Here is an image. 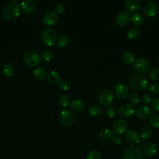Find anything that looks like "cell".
<instances>
[{
	"instance_id": "obj_1",
	"label": "cell",
	"mask_w": 159,
	"mask_h": 159,
	"mask_svg": "<svg viewBox=\"0 0 159 159\" xmlns=\"http://www.w3.org/2000/svg\"><path fill=\"white\" fill-rule=\"evenodd\" d=\"M129 86L135 91L144 90L148 84V81L146 78L140 74H135L132 75L129 81Z\"/></svg>"
},
{
	"instance_id": "obj_2",
	"label": "cell",
	"mask_w": 159,
	"mask_h": 159,
	"mask_svg": "<svg viewBox=\"0 0 159 159\" xmlns=\"http://www.w3.org/2000/svg\"><path fill=\"white\" fill-rule=\"evenodd\" d=\"M20 13V9L18 4L12 2L5 6L2 11V16L6 19L12 20L17 17Z\"/></svg>"
},
{
	"instance_id": "obj_3",
	"label": "cell",
	"mask_w": 159,
	"mask_h": 159,
	"mask_svg": "<svg viewBox=\"0 0 159 159\" xmlns=\"http://www.w3.org/2000/svg\"><path fill=\"white\" fill-rule=\"evenodd\" d=\"M124 159H142L143 154L140 148L136 145L127 147L123 153Z\"/></svg>"
},
{
	"instance_id": "obj_4",
	"label": "cell",
	"mask_w": 159,
	"mask_h": 159,
	"mask_svg": "<svg viewBox=\"0 0 159 159\" xmlns=\"http://www.w3.org/2000/svg\"><path fill=\"white\" fill-rule=\"evenodd\" d=\"M41 38L43 43L49 47H54L56 44V34L52 29H44L41 34Z\"/></svg>"
},
{
	"instance_id": "obj_5",
	"label": "cell",
	"mask_w": 159,
	"mask_h": 159,
	"mask_svg": "<svg viewBox=\"0 0 159 159\" xmlns=\"http://www.w3.org/2000/svg\"><path fill=\"white\" fill-rule=\"evenodd\" d=\"M25 63L30 66H35L37 65L40 61V57L39 54L32 50H27L23 56Z\"/></svg>"
},
{
	"instance_id": "obj_6",
	"label": "cell",
	"mask_w": 159,
	"mask_h": 159,
	"mask_svg": "<svg viewBox=\"0 0 159 159\" xmlns=\"http://www.w3.org/2000/svg\"><path fill=\"white\" fill-rule=\"evenodd\" d=\"M75 119V116L70 109H64L60 114V121L61 124L65 127L71 126L73 124Z\"/></svg>"
},
{
	"instance_id": "obj_7",
	"label": "cell",
	"mask_w": 159,
	"mask_h": 159,
	"mask_svg": "<svg viewBox=\"0 0 159 159\" xmlns=\"http://www.w3.org/2000/svg\"><path fill=\"white\" fill-rule=\"evenodd\" d=\"M144 14L148 17H153L158 13V6L153 1H147L143 7Z\"/></svg>"
},
{
	"instance_id": "obj_8",
	"label": "cell",
	"mask_w": 159,
	"mask_h": 159,
	"mask_svg": "<svg viewBox=\"0 0 159 159\" xmlns=\"http://www.w3.org/2000/svg\"><path fill=\"white\" fill-rule=\"evenodd\" d=\"M150 63L149 60L144 57L139 58L135 62L134 68L139 73H145L150 69Z\"/></svg>"
},
{
	"instance_id": "obj_9",
	"label": "cell",
	"mask_w": 159,
	"mask_h": 159,
	"mask_svg": "<svg viewBox=\"0 0 159 159\" xmlns=\"http://www.w3.org/2000/svg\"><path fill=\"white\" fill-rule=\"evenodd\" d=\"M112 129V132L116 135L124 134L128 129V123L125 120L119 119L114 122Z\"/></svg>"
},
{
	"instance_id": "obj_10",
	"label": "cell",
	"mask_w": 159,
	"mask_h": 159,
	"mask_svg": "<svg viewBox=\"0 0 159 159\" xmlns=\"http://www.w3.org/2000/svg\"><path fill=\"white\" fill-rule=\"evenodd\" d=\"M98 99L99 102L101 104L104 106H107L113 102L114 99V95L111 91L104 90L99 94Z\"/></svg>"
},
{
	"instance_id": "obj_11",
	"label": "cell",
	"mask_w": 159,
	"mask_h": 159,
	"mask_svg": "<svg viewBox=\"0 0 159 159\" xmlns=\"http://www.w3.org/2000/svg\"><path fill=\"white\" fill-rule=\"evenodd\" d=\"M135 112V106L132 104H124L119 108V113L124 117L132 116Z\"/></svg>"
},
{
	"instance_id": "obj_12",
	"label": "cell",
	"mask_w": 159,
	"mask_h": 159,
	"mask_svg": "<svg viewBox=\"0 0 159 159\" xmlns=\"http://www.w3.org/2000/svg\"><path fill=\"white\" fill-rule=\"evenodd\" d=\"M114 92L117 97L119 99H125L128 95L129 90L125 83L120 82L116 84L114 87Z\"/></svg>"
},
{
	"instance_id": "obj_13",
	"label": "cell",
	"mask_w": 159,
	"mask_h": 159,
	"mask_svg": "<svg viewBox=\"0 0 159 159\" xmlns=\"http://www.w3.org/2000/svg\"><path fill=\"white\" fill-rule=\"evenodd\" d=\"M139 134L138 133V132L134 130H130L127 131L124 136V141L129 144L137 143L139 140Z\"/></svg>"
},
{
	"instance_id": "obj_14",
	"label": "cell",
	"mask_w": 159,
	"mask_h": 159,
	"mask_svg": "<svg viewBox=\"0 0 159 159\" xmlns=\"http://www.w3.org/2000/svg\"><path fill=\"white\" fill-rule=\"evenodd\" d=\"M44 23L49 26H52L55 25L58 20V16L56 12L53 11H48L47 12L43 18Z\"/></svg>"
},
{
	"instance_id": "obj_15",
	"label": "cell",
	"mask_w": 159,
	"mask_h": 159,
	"mask_svg": "<svg viewBox=\"0 0 159 159\" xmlns=\"http://www.w3.org/2000/svg\"><path fill=\"white\" fill-rule=\"evenodd\" d=\"M151 114L150 108L147 105H143L139 107L137 111L136 115L140 119H146L148 118Z\"/></svg>"
},
{
	"instance_id": "obj_16",
	"label": "cell",
	"mask_w": 159,
	"mask_h": 159,
	"mask_svg": "<svg viewBox=\"0 0 159 159\" xmlns=\"http://www.w3.org/2000/svg\"><path fill=\"white\" fill-rule=\"evenodd\" d=\"M125 7L127 11L132 13L137 11L140 9V4L138 0H126Z\"/></svg>"
},
{
	"instance_id": "obj_17",
	"label": "cell",
	"mask_w": 159,
	"mask_h": 159,
	"mask_svg": "<svg viewBox=\"0 0 159 159\" xmlns=\"http://www.w3.org/2000/svg\"><path fill=\"white\" fill-rule=\"evenodd\" d=\"M130 16L127 12H121L116 17V24L119 26H124L126 25L130 20Z\"/></svg>"
},
{
	"instance_id": "obj_18",
	"label": "cell",
	"mask_w": 159,
	"mask_h": 159,
	"mask_svg": "<svg viewBox=\"0 0 159 159\" xmlns=\"http://www.w3.org/2000/svg\"><path fill=\"white\" fill-rule=\"evenodd\" d=\"M36 3L34 0H25L21 3L22 9L25 13H30L32 12L35 8Z\"/></svg>"
},
{
	"instance_id": "obj_19",
	"label": "cell",
	"mask_w": 159,
	"mask_h": 159,
	"mask_svg": "<svg viewBox=\"0 0 159 159\" xmlns=\"http://www.w3.org/2000/svg\"><path fill=\"white\" fill-rule=\"evenodd\" d=\"M157 152V146L154 143H149L145 146L143 153L146 157H150L153 156Z\"/></svg>"
},
{
	"instance_id": "obj_20",
	"label": "cell",
	"mask_w": 159,
	"mask_h": 159,
	"mask_svg": "<svg viewBox=\"0 0 159 159\" xmlns=\"http://www.w3.org/2000/svg\"><path fill=\"white\" fill-rule=\"evenodd\" d=\"M47 78L48 81L53 84H56L57 83H59L60 81H61L60 75L57 71H50L47 74Z\"/></svg>"
},
{
	"instance_id": "obj_21",
	"label": "cell",
	"mask_w": 159,
	"mask_h": 159,
	"mask_svg": "<svg viewBox=\"0 0 159 159\" xmlns=\"http://www.w3.org/2000/svg\"><path fill=\"white\" fill-rule=\"evenodd\" d=\"M84 108V103L80 99H75L70 103V109L74 112H80Z\"/></svg>"
},
{
	"instance_id": "obj_22",
	"label": "cell",
	"mask_w": 159,
	"mask_h": 159,
	"mask_svg": "<svg viewBox=\"0 0 159 159\" xmlns=\"http://www.w3.org/2000/svg\"><path fill=\"white\" fill-rule=\"evenodd\" d=\"M46 76L45 68L43 66H39L34 71V76L38 80H43Z\"/></svg>"
},
{
	"instance_id": "obj_23",
	"label": "cell",
	"mask_w": 159,
	"mask_h": 159,
	"mask_svg": "<svg viewBox=\"0 0 159 159\" xmlns=\"http://www.w3.org/2000/svg\"><path fill=\"white\" fill-rule=\"evenodd\" d=\"M88 112L89 115L91 116L98 117L101 115L102 112V109L100 106L94 104L90 106V107L88 109Z\"/></svg>"
},
{
	"instance_id": "obj_24",
	"label": "cell",
	"mask_w": 159,
	"mask_h": 159,
	"mask_svg": "<svg viewBox=\"0 0 159 159\" xmlns=\"http://www.w3.org/2000/svg\"><path fill=\"white\" fill-rule=\"evenodd\" d=\"M99 136L103 140H109L113 137V132L109 129L103 128L99 131Z\"/></svg>"
},
{
	"instance_id": "obj_25",
	"label": "cell",
	"mask_w": 159,
	"mask_h": 159,
	"mask_svg": "<svg viewBox=\"0 0 159 159\" xmlns=\"http://www.w3.org/2000/svg\"><path fill=\"white\" fill-rule=\"evenodd\" d=\"M152 132H153V130L150 126L145 125L140 130V137L143 139H145V140L148 139L152 136Z\"/></svg>"
},
{
	"instance_id": "obj_26",
	"label": "cell",
	"mask_w": 159,
	"mask_h": 159,
	"mask_svg": "<svg viewBox=\"0 0 159 159\" xmlns=\"http://www.w3.org/2000/svg\"><path fill=\"white\" fill-rule=\"evenodd\" d=\"M144 17L140 13H135L132 16V22L135 25H142L144 23Z\"/></svg>"
},
{
	"instance_id": "obj_27",
	"label": "cell",
	"mask_w": 159,
	"mask_h": 159,
	"mask_svg": "<svg viewBox=\"0 0 159 159\" xmlns=\"http://www.w3.org/2000/svg\"><path fill=\"white\" fill-rule=\"evenodd\" d=\"M3 73L5 76L7 77L12 76L16 72L15 67L11 63H7L6 64L2 69Z\"/></svg>"
},
{
	"instance_id": "obj_28",
	"label": "cell",
	"mask_w": 159,
	"mask_h": 159,
	"mask_svg": "<svg viewBox=\"0 0 159 159\" xmlns=\"http://www.w3.org/2000/svg\"><path fill=\"white\" fill-rule=\"evenodd\" d=\"M122 58L123 61L127 64V65H131L132 64L134 61H135V56L134 55L130 52H125L122 56Z\"/></svg>"
},
{
	"instance_id": "obj_29",
	"label": "cell",
	"mask_w": 159,
	"mask_h": 159,
	"mask_svg": "<svg viewBox=\"0 0 159 159\" xmlns=\"http://www.w3.org/2000/svg\"><path fill=\"white\" fill-rule=\"evenodd\" d=\"M141 35V30L139 28H132L127 32V37L130 40H135Z\"/></svg>"
},
{
	"instance_id": "obj_30",
	"label": "cell",
	"mask_w": 159,
	"mask_h": 159,
	"mask_svg": "<svg viewBox=\"0 0 159 159\" xmlns=\"http://www.w3.org/2000/svg\"><path fill=\"white\" fill-rule=\"evenodd\" d=\"M68 42H69V37L66 35H62L58 39L57 42V45L58 47L63 48L66 46Z\"/></svg>"
},
{
	"instance_id": "obj_31",
	"label": "cell",
	"mask_w": 159,
	"mask_h": 159,
	"mask_svg": "<svg viewBox=\"0 0 159 159\" xmlns=\"http://www.w3.org/2000/svg\"><path fill=\"white\" fill-rule=\"evenodd\" d=\"M149 123L153 128L155 129H159V115H152L149 118Z\"/></svg>"
},
{
	"instance_id": "obj_32",
	"label": "cell",
	"mask_w": 159,
	"mask_h": 159,
	"mask_svg": "<svg viewBox=\"0 0 159 159\" xmlns=\"http://www.w3.org/2000/svg\"><path fill=\"white\" fill-rule=\"evenodd\" d=\"M148 76L149 78L153 81H157L159 80V67H157L151 70Z\"/></svg>"
},
{
	"instance_id": "obj_33",
	"label": "cell",
	"mask_w": 159,
	"mask_h": 159,
	"mask_svg": "<svg viewBox=\"0 0 159 159\" xmlns=\"http://www.w3.org/2000/svg\"><path fill=\"white\" fill-rule=\"evenodd\" d=\"M60 104L64 107H66L70 102V98L68 94H62L59 98Z\"/></svg>"
},
{
	"instance_id": "obj_34",
	"label": "cell",
	"mask_w": 159,
	"mask_h": 159,
	"mask_svg": "<svg viewBox=\"0 0 159 159\" xmlns=\"http://www.w3.org/2000/svg\"><path fill=\"white\" fill-rule=\"evenodd\" d=\"M148 90L153 94H157L159 93V84L157 83L153 82L148 84Z\"/></svg>"
},
{
	"instance_id": "obj_35",
	"label": "cell",
	"mask_w": 159,
	"mask_h": 159,
	"mask_svg": "<svg viewBox=\"0 0 159 159\" xmlns=\"http://www.w3.org/2000/svg\"><path fill=\"white\" fill-rule=\"evenodd\" d=\"M53 57V53L49 50H45L42 52V58L44 61H49L52 60Z\"/></svg>"
},
{
	"instance_id": "obj_36",
	"label": "cell",
	"mask_w": 159,
	"mask_h": 159,
	"mask_svg": "<svg viewBox=\"0 0 159 159\" xmlns=\"http://www.w3.org/2000/svg\"><path fill=\"white\" fill-rule=\"evenodd\" d=\"M129 99L130 101L132 103V104H137L139 102L140 100V98L138 94V93H137L136 92H131L129 94Z\"/></svg>"
},
{
	"instance_id": "obj_37",
	"label": "cell",
	"mask_w": 159,
	"mask_h": 159,
	"mask_svg": "<svg viewBox=\"0 0 159 159\" xmlns=\"http://www.w3.org/2000/svg\"><path fill=\"white\" fill-rule=\"evenodd\" d=\"M86 159H101V154L98 150H92L88 155Z\"/></svg>"
},
{
	"instance_id": "obj_38",
	"label": "cell",
	"mask_w": 159,
	"mask_h": 159,
	"mask_svg": "<svg viewBox=\"0 0 159 159\" xmlns=\"http://www.w3.org/2000/svg\"><path fill=\"white\" fill-rule=\"evenodd\" d=\"M151 108L154 111H159V98H155L151 102Z\"/></svg>"
},
{
	"instance_id": "obj_39",
	"label": "cell",
	"mask_w": 159,
	"mask_h": 159,
	"mask_svg": "<svg viewBox=\"0 0 159 159\" xmlns=\"http://www.w3.org/2000/svg\"><path fill=\"white\" fill-rule=\"evenodd\" d=\"M105 114L107 117L111 118L113 117L116 114V111L112 107H107L105 109Z\"/></svg>"
},
{
	"instance_id": "obj_40",
	"label": "cell",
	"mask_w": 159,
	"mask_h": 159,
	"mask_svg": "<svg viewBox=\"0 0 159 159\" xmlns=\"http://www.w3.org/2000/svg\"><path fill=\"white\" fill-rule=\"evenodd\" d=\"M59 86L62 90H67L70 87V84L67 81L61 80L59 83Z\"/></svg>"
},
{
	"instance_id": "obj_41",
	"label": "cell",
	"mask_w": 159,
	"mask_h": 159,
	"mask_svg": "<svg viewBox=\"0 0 159 159\" xmlns=\"http://www.w3.org/2000/svg\"><path fill=\"white\" fill-rule=\"evenodd\" d=\"M152 98L150 94H144L142 96V101L144 104H148L151 102Z\"/></svg>"
},
{
	"instance_id": "obj_42",
	"label": "cell",
	"mask_w": 159,
	"mask_h": 159,
	"mask_svg": "<svg viewBox=\"0 0 159 159\" xmlns=\"http://www.w3.org/2000/svg\"><path fill=\"white\" fill-rule=\"evenodd\" d=\"M65 10V7L63 4H58L55 7V12H56V14H62L63 12H64Z\"/></svg>"
},
{
	"instance_id": "obj_43",
	"label": "cell",
	"mask_w": 159,
	"mask_h": 159,
	"mask_svg": "<svg viewBox=\"0 0 159 159\" xmlns=\"http://www.w3.org/2000/svg\"><path fill=\"white\" fill-rule=\"evenodd\" d=\"M112 141L116 144H120L122 142V138L120 137V135H116L115 136H113L112 138Z\"/></svg>"
},
{
	"instance_id": "obj_44",
	"label": "cell",
	"mask_w": 159,
	"mask_h": 159,
	"mask_svg": "<svg viewBox=\"0 0 159 159\" xmlns=\"http://www.w3.org/2000/svg\"><path fill=\"white\" fill-rule=\"evenodd\" d=\"M145 142L143 141V140H139L137 142V147H139V148L145 147Z\"/></svg>"
}]
</instances>
